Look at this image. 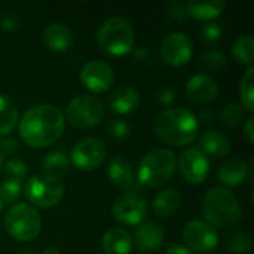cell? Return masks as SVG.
I'll use <instances>...</instances> for the list:
<instances>
[{"mask_svg":"<svg viewBox=\"0 0 254 254\" xmlns=\"http://www.w3.org/2000/svg\"><path fill=\"white\" fill-rule=\"evenodd\" d=\"M115 80L112 67L101 60L88 61L80 70V82L92 92H106Z\"/></svg>","mask_w":254,"mask_h":254,"instance_id":"5bb4252c","label":"cell"},{"mask_svg":"<svg viewBox=\"0 0 254 254\" xmlns=\"http://www.w3.org/2000/svg\"><path fill=\"white\" fill-rule=\"evenodd\" d=\"M16 254H34V253H31V252H19V253H16Z\"/></svg>","mask_w":254,"mask_h":254,"instance_id":"bcb514c9","label":"cell"},{"mask_svg":"<svg viewBox=\"0 0 254 254\" xmlns=\"http://www.w3.org/2000/svg\"><path fill=\"white\" fill-rule=\"evenodd\" d=\"M18 122L16 104L7 97L0 94V138L6 137Z\"/></svg>","mask_w":254,"mask_h":254,"instance_id":"484cf974","label":"cell"},{"mask_svg":"<svg viewBox=\"0 0 254 254\" xmlns=\"http://www.w3.org/2000/svg\"><path fill=\"white\" fill-rule=\"evenodd\" d=\"M165 12H167L168 19H171L174 22H183V21H186L189 18L188 12H186V3H182V1H177V0L167 3Z\"/></svg>","mask_w":254,"mask_h":254,"instance_id":"e575fe53","label":"cell"},{"mask_svg":"<svg viewBox=\"0 0 254 254\" xmlns=\"http://www.w3.org/2000/svg\"><path fill=\"white\" fill-rule=\"evenodd\" d=\"M113 216L118 222L135 226L143 223L147 214V202L138 193H124L113 204Z\"/></svg>","mask_w":254,"mask_h":254,"instance_id":"7c38bea8","label":"cell"},{"mask_svg":"<svg viewBox=\"0 0 254 254\" xmlns=\"http://www.w3.org/2000/svg\"><path fill=\"white\" fill-rule=\"evenodd\" d=\"M4 171L6 174L9 176L10 180H15V182H19L27 176V165L24 161L18 159V158H12L9 161H6L4 164Z\"/></svg>","mask_w":254,"mask_h":254,"instance_id":"836d02e7","label":"cell"},{"mask_svg":"<svg viewBox=\"0 0 254 254\" xmlns=\"http://www.w3.org/2000/svg\"><path fill=\"white\" fill-rule=\"evenodd\" d=\"M223 34V30H222V25L217 24V22H208V24H204L202 28H201V37L204 42H217L220 40Z\"/></svg>","mask_w":254,"mask_h":254,"instance_id":"d590c367","label":"cell"},{"mask_svg":"<svg viewBox=\"0 0 254 254\" xmlns=\"http://www.w3.org/2000/svg\"><path fill=\"white\" fill-rule=\"evenodd\" d=\"M132 237L124 228H110L103 235V250L106 254H129L132 249Z\"/></svg>","mask_w":254,"mask_h":254,"instance_id":"44dd1931","label":"cell"},{"mask_svg":"<svg viewBox=\"0 0 254 254\" xmlns=\"http://www.w3.org/2000/svg\"><path fill=\"white\" fill-rule=\"evenodd\" d=\"M42 39L51 51L65 52L67 49L71 48V45L74 42V34H73L71 28L67 27L65 24L52 22L43 30Z\"/></svg>","mask_w":254,"mask_h":254,"instance_id":"e0dca14e","label":"cell"},{"mask_svg":"<svg viewBox=\"0 0 254 254\" xmlns=\"http://www.w3.org/2000/svg\"><path fill=\"white\" fill-rule=\"evenodd\" d=\"M64 131V115L54 104L28 109L19 121V135L31 147L43 149L55 143Z\"/></svg>","mask_w":254,"mask_h":254,"instance_id":"6da1fadb","label":"cell"},{"mask_svg":"<svg viewBox=\"0 0 254 254\" xmlns=\"http://www.w3.org/2000/svg\"><path fill=\"white\" fill-rule=\"evenodd\" d=\"M97 42L107 55L122 57L134 48V28L128 19L112 16L98 28Z\"/></svg>","mask_w":254,"mask_h":254,"instance_id":"277c9868","label":"cell"},{"mask_svg":"<svg viewBox=\"0 0 254 254\" xmlns=\"http://www.w3.org/2000/svg\"><path fill=\"white\" fill-rule=\"evenodd\" d=\"M253 118H249L247 122H246V135L249 138L250 143H253L254 140V134H253Z\"/></svg>","mask_w":254,"mask_h":254,"instance_id":"b9f144b4","label":"cell"},{"mask_svg":"<svg viewBox=\"0 0 254 254\" xmlns=\"http://www.w3.org/2000/svg\"><path fill=\"white\" fill-rule=\"evenodd\" d=\"M201 119L204 121V122H211L213 119H214V115H213V112H202L201 113Z\"/></svg>","mask_w":254,"mask_h":254,"instance_id":"7bdbcfd3","label":"cell"},{"mask_svg":"<svg viewBox=\"0 0 254 254\" xmlns=\"http://www.w3.org/2000/svg\"><path fill=\"white\" fill-rule=\"evenodd\" d=\"M176 171V155L168 149H153L138 164L137 179L147 188L165 185Z\"/></svg>","mask_w":254,"mask_h":254,"instance_id":"5b68a950","label":"cell"},{"mask_svg":"<svg viewBox=\"0 0 254 254\" xmlns=\"http://www.w3.org/2000/svg\"><path fill=\"white\" fill-rule=\"evenodd\" d=\"M104 118L103 103L92 95H77L65 107V119L77 129L97 127Z\"/></svg>","mask_w":254,"mask_h":254,"instance_id":"ba28073f","label":"cell"},{"mask_svg":"<svg viewBox=\"0 0 254 254\" xmlns=\"http://www.w3.org/2000/svg\"><path fill=\"white\" fill-rule=\"evenodd\" d=\"M165 254H192L185 246H171Z\"/></svg>","mask_w":254,"mask_h":254,"instance_id":"60d3db41","label":"cell"},{"mask_svg":"<svg viewBox=\"0 0 254 254\" xmlns=\"http://www.w3.org/2000/svg\"><path fill=\"white\" fill-rule=\"evenodd\" d=\"M202 216L213 228L229 229L240 223L243 211L237 196L228 188H213L202 202Z\"/></svg>","mask_w":254,"mask_h":254,"instance_id":"3957f363","label":"cell"},{"mask_svg":"<svg viewBox=\"0 0 254 254\" xmlns=\"http://www.w3.org/2000/svg\"><path fill=\"white\" fill-rule=\"evenodd\" d=\"M107 134L112 140L118 143H124L129 138L131 135V128L125 121L113 119L107 122Z\"/></svg>","mask_w":254,"mask_h":254,"instance_id":"f546056e","label":"cell"},{"mask_svg":"<svg viewBox=\"0 0 254 254\" xmlns=\"http://www.w3.org/2000/svg\"><path fill=\"white\" fill-rule=\"evenodd\" d=\"M240 97H241V103L243 107H246L247 112H253L254 110V68L249 67V70L246 71V74L241 79V85H240Z\"/></svg>","mask_w":254,"mask_h":254,"instance_id":"83f0119b","label":"cell"},{"mask_svg":"<svg viewBox=\"0 0 254 254\" xmlns=\"http://www.w3.org/2000/svg\"><path fill=\"white\" fill-rule=\"evenodd\" d=\"M161 58L173 67H180L189 63L193 54L192 42L185 33H171L161 42Z\"/></svg>","mask_w":254,"mask_h":254,"instance_id":"4fadbf2b","label":"cell"},{"mask_svg":"<svg viewBox=\"0 0 254 254\" xmlns=\"http://www.w3.org/2000/svg\"><path fill=\"white\" fill-rule=\"evenodd\" d=\"M140 104V92L129 85L116 88L109 97V107L116 115H129Z\"/></svg>","mask_w":254,"mask_h":254,"instance_id":"ac0fdd59","label":"cell"},{"mask_svg":"<svg viewBox=\"0 0 254 254\" xmlns=\"http://www.w3.org/2000/svg\"><path fill=\"white\" fill-rule=\"evenodd\" d=\"M19 150V141L13 137H3L0 138V155H12Z\"/></svg>","mask_w":254,"mask_h":254,"instance_id":"74e56055","label":"cell"},{"mask_svg":"<svg viewBox=\"0 0 254 254\" xmlns=\"http://www.w3.org/2000/svg\"><path fill=\"white\" fill-rule=\"evenodd\" d=\"M4 228L13 240L27 243L33 241L40 234L42 219L31 205L16 204L7 211L4 217Z\"/></svg>","mask_w":254,"mask_h":254,"instance_id":"8992f818","label":"cell"},{"mask_svg":"<svg viewBox=\"0 0 254 254\" xmlns=\"http://www.w3.org/2000/svg\"><path fill=\"white\" fill-rule=\"evenodd\" d=\"M43 254H60V250L57 247H46L43 250Z\"/></svg>","mask_w":254,"mask_h":254,"instance_id":"ee69618b","label":"cell"},{"mask_svg":"<svg viewBox=\"0 0 254 254\" xmlns=\"http://www.w3.org/2000/svg\"><path fill=\"white\" fill-rule=\"evenodd\" d=\"M1 170H3V156L0 155V173H1Z\"/></svg>","mask_w":254,"mask_h":254,"instance_id":"f6af8a7d","label":"cell"},{"mask_svg":"<svg viewBox=\"0 0 254 254\" xmlns=\"http://www.w3.org/2000/svg\"><path fill=\"white\" fill-rule=\"evenodd\" d=\"M183 241L186 249L195 254H205L213 252L217 247L219 235L216 228H213L205 220H190L183 229Z\"/></svg>","mask_w":254,"mask_h":254,"instance_id":"9c48e42d","label":"cell"},{"mask_svg":"<svg viewBox=\"0 0 254 254\" xmlns=\"http://www.w3.org/2000/svg\"><path fill=\"white\" fill-rule=\"evenodd\" d=\"M176 167L179 168L180 176L192 185L202 183L210 173L208 158L195 147L182 152L179 159H176Z\"/></svg>","mask_w":254,"mask_h":254,"instance_id":"8fae6325","label":"cell"},{"mask_svg":"<svg viewBox=\"0 0 254 254\" xmlns=\"http://www.w3.org/2000/svg\"><path fill=\"white\" fill-rule=\"evenodd\" d=\"M134 55L138 61H150L153 57H152V52L147 49V48H143V46H138L134 49Z\"/></svg>","mask_w":254,"mask_h":254,"instance_id":"ab89813d","label":"cell"},{"mask_svg":"<svg viewBox=\"0 0 254 254\" xmlns=\"http://www.w3.org/2000/svg\"><path fill=\"white\" fill-rule=\"evenodd\" d=\"M1 207H3V205H1V202H0V211H1Z\"/></svg>","mask_w":254,"mask_h":254,"instance_id":"7dc6e473","label":"cell"},{"mask_svg":"<svg viewBox=\"0 0 254 254\" xmlns=\"http://www.w3.org/2000/svg\"><path fill=\"white\" fill-rule=\"evenodd\" d=\"M199 63H201V65H202L204 68L217 71V70H222V68L226 65L228 60H226V57H225L222 52H219V51H208V52H205V54L201 57V61H199Z\"/></svg>","mask_w":254,"mask_h":254,"instance_id":"d6a6232c","label":"cell"},{"mask_svg":"<svg viewBox=\"0 0 254 254\" xmlns=\"http://www.w3.org/2000/svg\"><path fill=\"white\" fill-rule=\"evenodd\" d=\"M107 174L124 193H138L141 185L131 162L125 156H115L107 167Z\"/></svg>","mask_w":254,"mask_h":254,"instance_id":"9a60e30c","label":"cell"},{"mask_svg":"<svg viewBox=\"0 0 254 254\" xmlns=\"http://www.w3.org/2000/svg\"><path fill=\"white\" fill-rule=\"evenodd\" d=\"M249 176V165L246 161L240 158H232L226 161L217 171L219 180L225 186H240L241 183L246 182Z\"/></svg>","mask_w":254,"mask_h":254,"instance_id":"7402d4cb","label":"cell"},{"mask_svg":"<svg viewBox=\"0 0 254 254\" xmlns=\"http://www.w3.org/2000/svg\"><path fill=\"white\" fill-rule=\"evenodd\" d=\"M107 153L106 144L97 137L79 140L71 149V162L82 171H92L101 165Z\"/></svg>","mask_w":254,"mask_h":254,"instance_id":"30bf717a","label":"cell"},{"mask_svg":"<svg viewBox=\"0 0 254 254\" xmlns=\"http://www.w3.org/2000/svg\"><path fill=\"white\" fill-rule=\"evenodd\" d=\"M219 94V83L208 74L199 73L192 76L186 83V95L190 101L198 104L210 103Z\"/></svg>","mask_w":254,"mask_h":254,"instance_id":"2e32d148","label":"cell"},{"mask_svg":"<svg viewBox=\"0 0 254 254\" xmlns=\"http://www.w3.org/2000/svg\"><path fill=\"white\" fill-rule=\"evenodd\" d=\"M153 129L162 143L173 147H183L195 140L198 118L188 109L171 107L156 116Z\"/></svg>","mask_w":254,"mask_h":254,"instance_id":"7a4b0ae2","label":"cell"},{"mask_svg":"<svg viewBox=\"0 0 254 254\" xmlns=\"http://www.w3.org/2000/svg\"><path fill=\"white\" fill-rule=\"evenodd\" d=\"M180 204H182V196L179 190L173 188H167L156 193L153 199V211L161 217H167L174 214L180 208Z\"/></svg>","mask_w":254,"mask_h":254,"instance_id":"603a6c76","label":"cell"},{"mask_svg":"<svg viewBox=\"0 0 254 254\" xmlns=\"http://www.w3.org/2000/svg\"><path fill=\"white\" fill-rule=\"evenodd\" d=\"M177 98V91L170 86H164L159 91H156V101L161 103L162 106H170L176 101Z\"/></svg>","mask_w":254,"mask_h":254,"instance_id":"8d00e7d4","label":"cell"},{"mask_svg":"<svg viewBox=\"0 0 254 254\" xmlns=\"http://www.w3.org/2000/svg\"><path fill=\"white\" fill-rule=\"evenodd\" d=\"M226 3L223 0H213V1H189L186 3V12L188 16L201 19V21H208L217 18Z\"/></svg>","mask_w":254,"mask_h":254,"instance_id":"cb8c5ba5","label":"cell"},{"mask_svg":"<svg viewBox=\"0 0 254 254\" xmlns=\"http://www.w3.org/2000/svg\"><path fill=\"white\" fill-rule=\"evenodd\" d=\"M135 246L141 252H155L164 243V229L155 222L140 223L135 231Z\"/></svg>","mask_w":254,"mask_h":254,"instance_id":"ffe728a7","label":"cell"},{"mask_svg":"<svg viewBox=\"0 0 254 254\" xmlns=\"http://www.w3.org/2000/svg\"><path fill=\"white\" fill-rule=\"evenodd\" d=\"M22 195V186L15 180H4L0 185V202L1 205H16Z\"/></svg>","mask_w":254,"mask_h":254,"instance_id":"f1b7e54d","label":"cell"},{"mask_svg":"<svg viewBox=\"0 0 254 254\" xmlns=\"http://www.w3.org/2000/svg\"><path fill=\"white\" fill-rule=\"evenodd\" d=\"M19 27V19L15 13H4L1 18H0V28L4 30V31H13Z\"/></svg>","mask_w":254,"mask_h":254,"instance_id":"f35d334b","label":"cell"},{"mask_svg":"<svg viewBox=\"0 0 254 254\" xmlns=\"http://www.w3.org/2000/svg\"><path fill=\"white\" fill-rule=\"evenodd\" d=\"M198 146L205 156L211 158H225L231 152V140L217 129H208L205 131L199 140Z\"/></svg>","mask_w":254,"mask_h":254,"instance_id":"d6986e66","label":"cell"},{"mask_svg":"<svg viewBox=\"0 0 254 254\" xmlns=\"http://www.w3.org/2000/svg\"><path fill=\"white\" fill-rule=\"evenodd\" d=\"M22 190L28 202L40 208H52L64 196V185L61 180L45 174L30 177Z\"/></svg>","mask_w":254,"mask_h":254,"instance_id":"52a82bcc","label":"cell"},{"mask_svg":"<svg viewBox=\"0 0 254 254\" xmlns=\"http://www.w3.org/2000/svg\"><path fill=\"white\" fill-rule=\"evenodd\" d=\"M40 167H42V173L45 176L60 179L68 171L70 159L63 150H52V152L45 155Z\"/></svg>","mask_w":254,"mask_h":254,"instance_id":"d4e9b609","label":"cell"},{"mask_svg":"<svg viewBox=\"0 0 254 254\" xmlns=\"http://www.w3.org/2000/svg\"><path fill=\"white\" fill-rule=\"evenodd\" d=\"M253 46L254 40L252 34H244V36H240L234 45H232V54H234V58L238 61V63H243V64H247L252 67L253 64Z\"/></svg>","mask_w":254,"mask_h":254,"instance_id":"4316f807","label":"cell"},{"mask_svg":"<svg viewBox=\"0 0 254 254\" xmlns=\"http://www.w3.org/2000/svg\"><path fill=\"white\" fill-rule=\"evenodd\" d=\"M244 119V109L240 104L231 103L226 104L222 110V121L228 125V127H237L243 122Z\"/></svg>","mask_w":254,"mask_h":254,"instance_id":"1f68e13d","label":"cell"},{"mask_svg":"<svg viewBox=\"0 0 254 254\" xmlns=\"http://www.w3.org/2000/svg\"><path fill=\"white\" fill-rule=\"evenodd\" d=\"M252 237L244 232H237L229 237L228 240V247L232 253L235 254H247L252 250Z\"/></svg>","mask_w":254,"mask_h":254,"instance_id":"4dcf8cb0","label":"cell"}]
</instances>
